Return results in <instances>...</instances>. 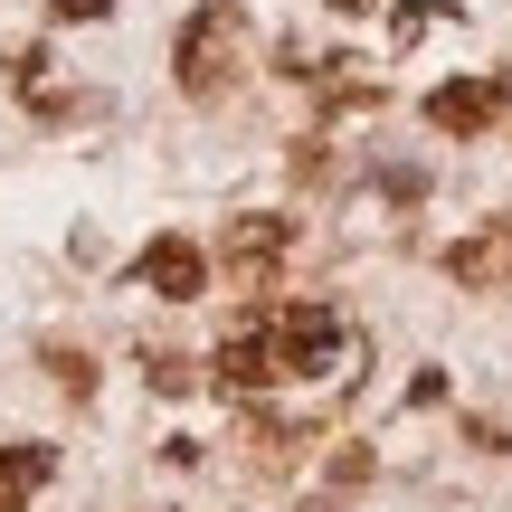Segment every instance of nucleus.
Here are the masks:
<instances>
[{
    "label": "nucleus",
    "mask_w": 512,
    "mask_h": 512,
    "mask_svg": "<svg viewBox=\"0 0 512 512\" xmlns=\"http://www.w3.org/2000/svg\"><path fill=\"white\" fill-rule=\"evenodd\" d=\"M351 351L361 342H351V323L332 304H256L247 323L219 342L209 370H219V389L247 399V389H275V380H323V370H342Z\"/></svg>",
    "instance_id": "nucleus-1"
},
{
    "label": "nucleus",
    "mask_w": 512,
    "mask_h": 512,
    "mask_svg": "<svg viewBox=\"0 0 512 512\" xmlns=\"http://www.w3.org/2000/svg\"><path fill=\"white\" fill-rule=\"evenodd\" d=\"M247 57H256V29H247L238 0H200V10L181 19V38H171V76H181L190 105H219V95H238Z\"/></svg>",
    "instance_id": "nucleus-2"
},
{
    "label": "nucleus",
    "mask_w": 512,
    "mask_h": 512,
    "mask_svg": "<svg viewBox=\"0 0 512 512\" xmlns=\"http://www.w3.org/2000/svg\"><path fill=\"white\" fill-rule=\"evenodd\" d=\"M503 105H512V76H503V67H484V76H446V86L427 95V124H437L446 143H475V133L503 124Z\"/></svg>",
    "instance_id": "nucleus-3"
},
{
    "label": "nucleus",
    "mask_w": 512,
    "mask_h": 512,
    "mask_svg": "<svg viewBox=\"0 0 512 512\" xmlns=\"http://www.w3.org/2000/svg\"><path fill=\"white\" fill-rule=\"evenodd\" d=\"M437 266L456 275L465 294H512V219H484V228H465V238L437 256Z\"/></svg>",
    "instance_id": "nucleus-4"
},
{
    "label": "nucleus",
    "mask_w": 512,
    "mask_h": 512,
    "mask_svg": "<svg viewBox=\"0 0 512 512\" xmlns=\"http://www.w3.org/2000/svg\"><path fill=\"white\" fill-rule=\"evenodd\" d=\"M133 285L162 294V304H200V294H209V256L190 238H152L143 256H133Z\"/></svg>",
    "instance_id": "nucleus-5"
},
{
    "label": "nucleus",
    "mask_w": 512,
    "mask_h": 512,
    "mask_svg": "<svg viewBox=\"0 0 512 512\" xmlns=\"http://www.w3.org/2000/svg\"><path fill=\"white\" fill-rule=\"evenodd\" d=\"M285 247H294V228H285V219H228V238H219V266L238 275L247 294H266V275L285 266Z\"/></svg>",
    "instance_id": "nucleus-6"
},
{
    "label": "nucleus",
    "mask_w": 512,
    "mask_h": 512,
    "mask_svg": "<svg viewBox=\"0 0 512 512\" xmlns=\"http://www.w3.org/2000/svg\"><path fill=\"white\" fill-rule=\"evenodd\" d=\"M48 475H57V456H48V446H0V512H29Z\"/></svg>",
    "instance_id": "nucleus-7"
},
{
    "label": "nucleus",
    "mask_w": 512,
    "mask_h": 512,
    "mask_svg": "<svg viewBox=\"0 0 512 512\" xmlns=\"http://www.w3.org/2000/svg\"><path fill=\"white\" fill-rule=\"evenodd\" d=\"M48 370H57V389H67V399H86V389H95V370L76 361V351H48Z\"/></svg>",
    "instance_id": "nucleus-8"
},
{
    "label": "nucleus",
    "mask_w": 512,
    "mask_h": 512,
    "mask_svg": "<svg viewBox=\"0 0 512 512\" xmlns=\"http://www.w3.org/2000/svg\"><path fill=\"white\" fill-rule=\"evenodd\" d=\"M114 0H48V19H105Z\"/></svg>",
    "instance_id": "nucleus-9"
},
{
    "label": "nucleus",
    "mask_w": 512,
    "mask_h": 512,
    "mask_svg": "<svg viewBox=\"0 0 512 512\" xmlns=\"http://www.w3.org/2000/svg\"><path fill=\"white\" fill-rule=\"evenodd\" d=\"M332 10H342V19H361V10H370V0H332Z\"/></svg>",
    "instance_id": "nucleus-10"
},
{
    "label": "nucleus",
    "mask_w": 512,
    "mask_h": 512,
    "mask_svg": "<svg viewBox=\"0 0 512 512\" xmlns=\"http://www.w3.org/2000/svg\"><path fill=\"white\" fill-rule=\"evenodd\" d=\"M304 512H332V503H304Z\"/></svg>",
    "instance_id": "nucleus-11"
}]
</instances>
